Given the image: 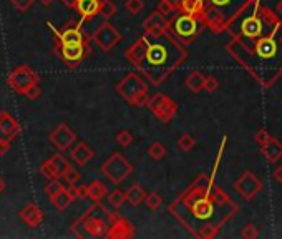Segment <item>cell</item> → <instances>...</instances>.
I'll list each match as a JSON object with an SVG mask.
<instances>
[{"instance_id":"43","label":"cell","mask_w":282,"mask_h":239,"mask_svg":"<svg viewBox=\"0 0 282 239\" xmlns=\"http://www.w3.org/2000/svg\"><path fill=\"white\" fill-rule=\"evenodd\" d=\"M40 93L42 92H40V88H38V83H37V85H32L30 88H27L23 95H25L28 100H37L38 97H40Z\"/></svg>"},{"instance_id":"29","label":"cell","mask_w":282,"mask_h":239,"mask_svg":"<svg viewBox=\"0 0 282 239\" xmlns=\"http://www.w3.org/2000/svg\"><path fill=\"white\" fill-rule=\"evenodd\" d=\"M50 161H52V163H54L55 170H56V173H58L60 178H63V175L71 168V165H70L68 161H66L61 155H54V156L50 158Z\"/></svg>"},{"instance_id":"35","label":"cell","mask_w":282,"mask_h":239,"mask_svg":"<svg viewBox=\"0 0 282 239\" xmlns=\"http://www.w3.org/2000/svg\"><path fill=\"white\" fill-rule=\"evenodd\" d=\"M125 8L131 15H138V13L143 12V8H145V2H143V0H126Z\"/></svg>"},{"instance_id":"16","label":"cell","mask_w":282,"mask_h":239,"mask_svg":"<svg viewBox=\"0 0 282 239\" xmlns=\"http://www.w3.org/2000/svg\"><path fill=\"white\" fill-rule=\"evenodd\" d=\"M155 117L160 120V121L163 123H169L171 120H173L176 117V113H178V105H176V102H173L169 97H166L163 100V103L158 107L155 112H151Z\"/></svg>"},{"instance_id":"22","label":"cell","mask_w":282,"mask_h":239,"mask_svg":"<svg viewBox=\"0 0 282 239\" xmlns=\"http://www.w3.org/2000/svg\"><path fill=\"white\" fill-rule=\"evenodd\" d=\"M73 194L70 193V189L68 188H63L60 191V193H56L55 196H52L50 198V201L52 204L58 209V211H63V209H66L71 204V201H73Z\"/></svg>"},{"instance_id":"27","label":"cell","mask_w":282,"mask_h":239,"mask_svg":"<svg viewBox=\"0 0 282 239\" xmlns=\"http://www.w3.org/2000/svg\"><path fill=\"white\" fill-rule=\"evenodd\" d=\"M116 3L113 0H100V10H98V15H102L105 20H110L114 13H116Z\"/></svg>"},{"instance_id":"31","label":"cell","mask_w":282,"mask_h":239,"mask_svg":"<svg viewBox=\"0 0 282 239\" xmlns=\"http://www.w3.org/2000/svg\"><path fill=\"white\" fill-rule=\"evenodd\" d=\"M108 203L112 204L113 208H121L123 204L126 203V191L114 189L113 193L108 194Z\"/></svg>"},{"instance_id":"13","label":"cell","mask_w":282,"mask_h":239,"mask_svg":"<svg viewBox=\"0 0 282 239\" xmlns=\"http://www.w3.org/2000/svg\"><path fill=\"white\" fill-rule=\"evenodd\" d=\"M70 156H71V160L75 161V165L85 166V165H88L90 161L93 160L95 151L92 150V146H90V145H87V143H83V141H80V143H76L73 148H71Z\"/></svg>"},{"instance_id":"12","label":"cell","mask_w":282,"mask_h":239,"mask_svg":"<svg viewBox=\"0 0 282 239\" xmlns=\"http://www.w3.org/2000/svg\"><path fill=\"white\" fill-rule=\"evenodd\" d=\"M55 50L58 52V57L63 59L66 63H78L85 59L87 55V45L85 44H75V45H61L58 44V47H55Z\"/></svg>"},{"instance_id":"11","label":"cell","mask_w":282,"mask_h":239,"mask_svg":"<svg viewBox=\"0 0 282 239\" xmlns=\"http://www.w3.org/2000/svg\"><path fill=\"white\" fill-rule=\"evenodd\" d=\"M75 140H76L75 131L71 130L68 125H65V123H61V125L56 126L50 135L52 145H54L58 151H65V150H68V148H71Z\"/></svg>"},{"instance_id":"52","label":"cell","mask_w":282,"mask_h":239,"mask_svg":"<svg viewBox=\"0 0 282 239\" xmlns=\"http://www.w3.org/2000/svg\"><path fill=\"white\" fill-rule=\"evenodd\" d=\"M0 193H2V191H0Z\"/></svg>"},{"instance_id":"28","label":"cell","mask_w":282,"mask_h":239,"mask_svg":"<svg viewBox=\"0 0 282 239\" xmlns=\"http://www.w3.org/2000/svg\"><path fill=\"white\" fill-rule=\"evenodd\" d=\"M165 155H166V146L160 141L151 143V146L148 148V156H150L153 161H161L165 158Z\"/></svg>"},{"instance_id":"46","label":"cell","mask_w":282,"mask_h":239,"mask_svg":"<svg viewBox=\"0 0 282 239\" xmlns=\"http://www.w3.org/2000/svg\"><path fill=\"white\" fill-rule=\"evenodd\" d=\"M272 178H274L279 184H282V165L277 166V168L274 170V173H272Z\"/></svg>"},{"instance_id":"50","label":"cell","mask_w":282,"mask_h":239,"mask_svg":"<svg viewBox=\"0 0 282 239\" xmlns=\"http://www.w3.org/2000/svg\"><path fill=\"white\" fill-rule=\"evenodd\" d=\"M38 2H42V3H44V5H49V3H52V2H54V0H38Z\"/></svg>"},{"instance_id":"41","label":"cell","mask_w":282,"mask_h":239,"mask_svg":"<svg viewBox=\"0 0 282 239\" xmlns=\"http://www.w3.org/2000/svg\"><path fill=\"white\" fill-rule=\"evenodd\" d=\"M219 88V82L214 76H206V80H204V90H206L208 93H213L216 92Z\"/></svg>"},{"instance_id":"45","label":"cell","mask_w":282,"mask_h":239,"mask_svg":"<svg viewBox=\"0 0 282 239\" xmlns=\"http://www.w3.org/2000/svg\"><path fill=\"white\" fill-rule=\"evenodd\" d=\"M8 150H10V141H8V140H0V156L7 155Z\"/></svg>"},{"instance_id":"10","label":"cell","mask_w":282,"mask_h":239,"mask_svg":"<svg viewBox=\"0 0 282 239\" xmlns=\"http://www.w3.org/2000/svg\"><path fill=\"white\" fill-rule=\"evenodd\" d=\"M143 28L148 33V37L153 38V40H158V38H163L169 33V22L166 20V15L156 10L150 13L146 20L143 22Z\"/></svg>"},{"instance_id":"1","label":"cell","mask_w":282,"mask_h":239,"mask_svg":"<svg viewBox=\"0 0 282 239\" xmlns=\"http://www.w3.org/2000/svg\"><path fill=\"white\" fill-rule=\"evenodd\" d=\"M231 45H241V52L232 55L242 65L254 59L246 70L257 80L261 71H267L266 85H272L282 75V22L269 8H254L252 15L239 23Z\"/></svg>"},{"instance_id":"37","label":"cell","mask_w":282,"mask_h":239,"mask_svg":"<svg viewBox=\"0 0 282 239\" xmlns=\"http://www.w3.org/2000/svg\"><path fill=\"white\" fill-rule=\"evenodd\" d=\"M241 236L244 239H254V238H259V229H257L254 224H246L244 228H242V233Z\"/></svg>"},{"instance_id":"17","label":"cell","mask_w":282,"mask_h":239,"mask_svg":"<svg viewBox=\"0 0 282 239\" xmlns=\"http://www.w3.org/2000/svg\"><path fill=\"white\" fill-rule=\"evenodd\" d=\"M131 234H133V226L126 221V219L119 218L108 228L107 236L112 239H121V238H130Z\"/></svg>"},{"instance_id":"42","label":"cell","mask_w":282,"mask_h":239,"mask_svg":"<svg viewBox=\"0 0 282 239\" xmlns=\"http://www.w3.org/2000/svg\"><path fill=\"white\" fill-rule=\"evenodd\" d=\"M158 10L163 13V15H169V13L174 10V7L171 5L168 0H160V3H158Z\"/></svg>"},{"instance_id":"3","label":"cell","mask_w":282,"mask_h":239,"mask_svg":"<svg viewBox=\"0 0 282 239\" xmlns=\"http://www.w3.org/2000/svg\"><path fill=\"white\" fill-rule=\"evenodd\" d=\"M179 42V38L169 32L168 42L148 44L145 59L138 68L148 76L153 85H160L169 71L176 68V65H179L184 59V50L181 49Z\"/></svg>"},{"instance_id":"33","label":"cell","mask_w":282,"mask_h":239,"mask_svg":"<svg viewBox=\"0 0 282 239\" xmlns=\"http://www.w3.org/2000/svg\"><path fill=\"white\" fill-rule=\"evenodd\" d=\"M40 173L45 176V178H49V179H58L60 176H58V173H56V170H55V166H54V163H52L50 161V158L47 161H44V163H42V166H40Z\"/></svg>"},{"instance_id":"30","label":"cell","mask_w":282,"mask_h":239,"mask_svg":"<svg viewBox=\"0 0 282 239\" xmlns=\"http://www.w3.org/2000/svg\"><path fill=\"white\" fill-rule=\"evenodd\" d=\"M176 145H178L181 151L188 153L196 146V138L193 135H189V133H183V135L178 138V143H176Z\"/></svg>"},{"instance_id":"21","label":"cell","mask_w":282,"mask_h":239,"mask_svg":"<svg viewBox=\"0 0 282 239\" xmlns=\"http://www.w3.org/2000/svg\"><path fill=\"white\" fill-rule=\"evenodd\" d=\"M76 10L80 12L82 17L92 18L95 15H98L100 0H78V2H76Z\"/></svg>"},{"instance_id":"26","label":"cell","mask_w":282,"mask_h":239,"mask_svg":"<svg viewBox=\"0 0 282 239\" xmlns=\"http://www.w3.org/2000/svg\"><path fill=\"white\" fill-rule=\"evenodd\" d=\"M107 193H108V188L103 181L95 179L88 184V198L92 199V201H100V199H103L105 196H107Z\"/></svg>"},{"instance_id":"51","label":"cell","mask_w":282,"mask_h":239,"mask_svg":"<svg viewBox=\"0 0 282 239\" xmlns=\"http://www.w3.org/2000/svg\"><path fill=\"white\" fill-rule=\"evenodd\" d=\"M3 188H5V183H3V179L0 178V191H3Z\"/></svg>"},{"instance_id":"15","label":"cell","mask_w":282,"mask_h":239,"mask_svg":"<svg viewBox=\"0 0 282 239\" xmlns=\"http://www.w3.org/2000/svg\"><path fill=\"white\" fill-rule=\"evenodd\" d=\"M20 218L25 221L30 228H38L44 223V211L33 203H27L20 211Z\"/></svg>"},{"instance_id":"40","label":"cell","mask_w":282,"mask_h":239,"mask_svg":"<svg viewBox=\"0 0 282 239\" xmlns=\"http://www.w3.org/2000/svg\"><path fill=\"white\" fill-rule=\"evenodd\" d=\"M10 2H12V5L17 8V10L27 12L28 8L32 7V3L35 2V0H10Z\"/></svg>"},{"instance_id":"23","label":"cell","mask_w":282,"mask_h":239,"mask_svg":"<svg viewBox=\"0 0 282 239\" xmlns=\"http://www.w3.org/2000/svg\"><path fill=\"white\" fill-rule=\"evenodd\" d=\"M0 126H2L7 133H10L13 138H15L18 133L22 131V128H20V125H18V121L12 117L10 113H7V112L0 113Z\"/></svg>"},{"instance_id":"25","label":"cell","mask_w":282,"mask_h":239,"mask_svg":"<svg viewBox=\"0 0 282 239\" xmlns=\"http://www.w3.org/2000/svg\"><path fill=\"white\" fill-rule=\"evenodd\" d=\"M145 199H146V193L140 184H133L131 188H128L126 201L130 203L131 206H135V208L140 206L141 203H145Z\"/></svg>"},{"instance_id":"7","label":"cell","mask_w":282,"mask_h":239,"mask_svg":"<svg viewBox=\"0 0 282 239\" xmlns=\"http://www.w3.org/2000/svg\"><path fill=\"white\" fill-rule=\"evenodd\" d=\"M234 189L246 201H252L257 194L262 191V181L252 173V171H244L234 183Z\"/></svg>"},{"instance_id":"5","label":"cell","mask_w":282,"mask_h":239,"mask_svg":"<svg viewBox=\"0 0 282 239\" xmlns=\"http://www.w3.org/2000/svg\"><path fill=\"white\" fill-rule=\"evenodd\" d=\"M131 173H133V165L125 156L119 155V153H113L102 165V175L105 178H108V181H112L113 184L123 183Z\"/></svg>"},{"instance_id":"18","label":"cell","mask_w":282,"mask_h":239,"mask_svg":"<svg viewBox=\"0 0 282 239\" xmlns=\"http://www.w3.org/2000/svg\"><path fill=\"white\" fill-rule=\"evenodd\" d=\"M262 156L266 158L269 163H277V161L282 158V143L276 138H271L266 145L261 146Z\"/></svg>"},{"instance_id":"49","label":"cell","mask_w":282,"mask_h":239,"mask_svg":"<svg viewBox=\"0 0 282 239\" xmlns=\"http://www.w3.org/2000/svg\"><path fill=\"white\" fill-rule=\"evenodd\" d=\"M276 10H277V13H279V15L282 17V0H279V2H277Z\"/></svg>"},{"instance_id":"19","label":"cell","mask_w":282,"mask_h":239,"mask_svg":"<svg viewBox=\"0 0 282 239\" xmlns=\"http://www.w3.org/2000/svg\"><path fill=\"white\" fill-rule=\"evenodd\" d=\"M83 229L87 231L88 236H92V238H100V236H103L105 233H108L107 223L98 216H90L87 221L83 223Z\"/></svg>"},{"instance_id":"4","label":"cell","mask_w":282,"mask_h":239,"mask_svg":"<svg viewBox=\"0 0 282 239\" xmlns=\"http://www.w3.org/2000/svg\"><path fill=\"white\" fill-rule=\"evenodd\" d=\"M116 92L125 102L135 107H146L148 105V87L136 73H128L125 78L116 85Z\"/></svg>"},{"instance_id":"20","label":"cell","mask_w":282,"mask_h":239,"mask_svg":"<svg viewBox=\"0 0 282 239\" xmlns=\"http://www.w3.org/2000/svg\"><path fill=\"white\" fill-rule=\"evenodd\" d=\"M61 45H75V44H85L82 32L76 27H66L63 32L60 33V42Z\"/></svg>"},{"instance_id":"39","label":"cell","mask_w":282,"mask_h":239,"mask_svg":"<svg viewBox=\"0 0 282 239\" xmlns=\"http://www.w3.org/2000/svg\"><path fill=\"white\" fill-rule=\"evenodd\" d=\"M271 138H272V136H271V133L267 131V130H264V128H261V130L254 135V141L257 143V145H261V146H262V145H266V143L269 141Z\"/></svg>"},{"instance_id":"44","label":"cell","mask_w":282,"mask_h":239,"mask_svg":"<svg viewBox=\"0 0 282 239\" xmlns=\"http://www.w3.org/2000/svg\"><path fill=\"white\" fill-rule=\"evenodd\" d=\"M73 186H75V194H76V198H82V199L88 198V186H85V184H80V186L73 184Z\"/></svg>"},{"instance_id":"32","label":"cell","mask_w":282,"mask_h":239,"mask_svg":"<svg viewBox=\"0 0 282 239\" xmlns=\"http://www.w3.org/2000/svg\"><path fill=\"white\" fill-rule=\"evenodd\" d=\"M145 204L150 211H158V209L161 208V204H163V199H161V196L158 193H150V194H146Z\"/></svg>"},{"instance_id":"47","label":"cell","mask_w":282,"mask_h":239,"mask_svg":"<svg viewBox=\"0 0 282 239\" xmlns=\"http://www.w3.org/2000/svg\"><path fill=\"white\" fill-rule=\"evenodd\" d=\"M0 140H8V141H12L13 136L10 135V133H7L5 130H3L2 126H0Z\"/></svg>"},{"instance_id":"24","label":"cell","mask_w":282,"mask_h":239,"mask_svg":"<svg viewBox=\"0 0 282 239\" xmlns=\"http://www.w3.org/2000/svg\"><path fill=\"white\" fill-rule=\"evenodd\" d=\"M204 80H206V75H203L201 71H193L189 73V76L186 78V88L193 93H199L201 90H204Z\"/></svg>"},{"instance_id":"48","label":"cell","mask_w":282,"mask_h":239,"mask_svg":"<svg viewBox=\"0 0 282 239\" xmlns=\"http://www.w3.org/2000/svg\"><path fill=\"white\" fill-rule=\"evenodd\" d=\"M61 2H63V5H66V7L76 8V2H78V0H61Z\"/></svg>"},{"instance_id":"9","label":"cell","mask_w":282,"mask_h":239,"mask_svg":"<svg viewBox=\"0 0 282 239\" xmlns=\"http://www.w3.org/2000/svg\"><path fill=\"white\" fill-rule=\"evenodd\" d=\"M93 42L103 52H110V50H113L119 42H121V33H119L112 23L105 22L97 28V30H95Z\"/></svg>"},{"instance_id":"2","label":"cell","mask_w":282,"mask_h":239,"mask_svg":"<svg viewBox=\"0 0 282 239\" xmlns=\"http://www.w3.org/2000/svg\"><path fill=\"white\" fill-rule=\"evenodd\" d=\"M188 201V211L196 221L206 223V226L199 231V238H214L221 229V224L232 216L236 206L232 204L231 198L224 194L218 201L211 189L208 186L204 188H194L186 193Z\"/></svg>"},{"instance_id":"8","label":"cell","mask_w":282,"mask_h":239,"mask_svg":"<svg viewBox=\"0 0 282 239\" xmlns=\"http://www.w3.org/2000/svg\"><path fill=\"white\" fill-rule=\"evenodd\" d=\"M169 32H173V35L178 37L181 42H191L199 32V20L194 15L183 13L174 20V25L169 28Z\"/></svg>"},{"instance_id":"34","label":"cell","mask_w":282,"mask_h":239,"mask_svg":"<svg viewBox=\"0 0 282 239\" xmlns=\"http://www.w3.org/2000/svg\"><path fill=\"white\" fill-rule=\"evenodd\" d=\"M133 133L130 130H121V131H118V135H116V143L119 146H123V148H128V146H131V143H133Z\"/></svg>"},{"instance_id":"38","label":"cell","mask_w":282,"mask_h":239,"mask_svg":"<svg viewBox=\"0 0 282 239\" xmlns=\"http://www.w3.org/2000/svg\"><path fill=\"white\" fill-rule=\"evenodd\" d=\"M63 179H65L68 184H76L80 179H82V176H80V173H78V171H76V170L70 168V170L63 175Z\"/></svg>"},{"instance_id":"6","label":"cell","mask_w":282,"mask_h":239,"mask_svg":"<svg viewBox=\"0 0 282 239\" xmlns=\"http://www.w3.org/2000/svg\"><path fill=\"white\" fill-rule=\"evenodd\" d=\"M38 82H40L38 75L28 65L18 66V68H15L10 75L7 76V83L20 95H23L27 88H30L32 85H37Z\"/></svg>"},{"instance_id":"36","label":"cell","mask_w":282,"mask_h":239,"mask_svg":"<svg viewBox=\"0 0 282 239\" xmlns=\"http://www.w3.org/2000/svg\"><path fill=\"white\" fill-rule=\"evenodd\" d=\"M65 186L61 184V181H58V179H52L49 184L45 186V193H47V196H49V198H52V196H55L56 193H60L61 189H63Z\"/></svg>"},{"instance_id":"14","label":"cell","mask_w":282,"mask_h":239,"mask_svg":"<svg viewBox=\"0 0 282 239\" xmlns=\"http://www.w3.org/2000/svg\"><path fill=\"white\" fill-rule=\"evenodd\" d=\"M146 49H148V40L145 37H140L138 40L133 44L130 49L125 52V57L126 60L133 63L135 66H140V63L145 59V54H146Z\"/></svg>"}]
</instances>
